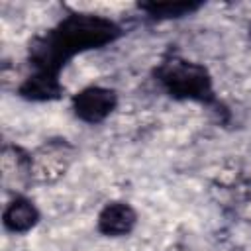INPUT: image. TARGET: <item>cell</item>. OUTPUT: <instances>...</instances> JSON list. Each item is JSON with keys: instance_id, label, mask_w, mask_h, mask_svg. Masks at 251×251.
Returning <instances> with one entry per match:
<instances>
[{"instance_id": "6", "label": "cell", "mask_w": 251, "mask_h": 251, "mask_svg": "<svg viewBox=\"0 0 251 251\" xmlns=\"http://www.w3.org/2000/svg\"><path fill=\"white\" fill-rule=\"evenodd\" d=\"M41 214L37 210V206L25 198V196H16L2 214V224L8 231L12 233H25L29 229H33L39 222Z\"/></svg>"}, {"instance_id": "4", "label": "cell", "mask_w": 251, "mask_h": 251, "mask_svg": "<svg viewBox=\"0 0 251 251\" xmlns=\"http://www.w3.org/2000/svg\"><path fill=\"white\" fill-rule=\"evenodd\" d=\"M137 226V212L122 200L108 202L96 218V229L106 237H126Z\"/></svg>"}, {"instance_id": "5", "label": "cell", "mask_w": 251, "mask_h": 251, "mask_svg": "<svg viewBox=\"0 0 251 251\" xmlns=\"http://www.w3.org/2000/svg\"><path fill=\"white\" fill-rule=\"evenodd\" d=\"M63 90L65 88L57 76L31 71L18 86V96L29 102H51V100L61 98Z\"/></svg>"}, {"instance_id": "3", "label": "cell", "mask_w": 251, "mask_h": 251, "mask_svg": "<svg viewBox=\"0 0 251 251\" xmlns=\"http://www.w3.org/2000/svg\"><path fill=\"white\" fill-rule=\"evenodd\" d=\"M118 106V92L108 86L90 84L80 88L76 94H73L71 108L73 114L90 126L102 124Z\"/></svg>"}, {"instance_id": "1", "label": "cell", "mask_w": 251, "mask_h": 251, "mask_svg": "<svg viewBox=\"0 0 251 251\" xmlns=\"http://www.w3.org/2000/svg\"><path fill=\"white\" fill-rule=\"evenodd\" d=\"M122 33V25L106 16L73 12L55 27L33 37L27 47V63L33 73L59 78L61 71L71 63L73 57L84 51L102 49L120 39Z\"/></svg>"}, {"instance_id": "7", "label": "cell", "mask_w": 251, "mask_h": 251, "mask_svg": "<svg viewBox=\"0 0 251 251\" xmlns=\"http://www.w3.org/2000/svg\"><path fill=\"white\" fill-rule=\"evenodd\" d=\"M137 8L147 14L151 20H178L184 16L194 14L196 10L202 8V2H192V0H165V2H139Z\"/></svg>"}, {"instance_id": "8", "label": "cell", "mask_w": 251, "mask_h": 251, "mask_svg": "<svg viewBox=\"0 0 251 251\" xmlns=\"http://www.w3.org/2000/svg\"><path fill=\"white\" fill-rule=\"evenodd\" d=\"M249 41H251V24H249Z\"/></svg>"}, {"instance_id": "2", "label": "cell", "mask_w": 251, "mask_h": 251, "mask_svg": "<svg viewBox=\"0 0 251 251\" xmlns=\"http://www.w3.org/2000/svg\"><path fill=\"white\" fill-rule=\"evenodd\" d=\"M153 78L175 100L196 102L214 110L220 108L212 75L202 63L169 53L153 69Z\"/></svg>"}]
</instances>
